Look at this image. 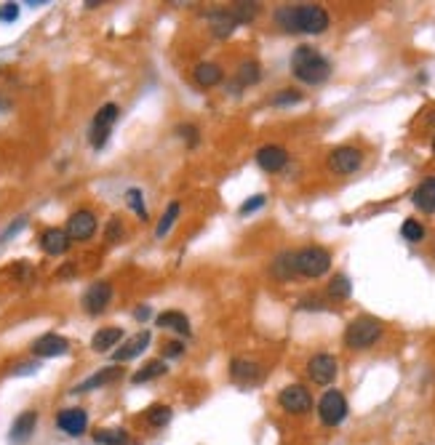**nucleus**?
I'll list each match as a JSON object with an SVG mask.
<instances>
[{
    "mask_svg": "<svg viewBox=\"0 0 435 445\" xmlns=\"http://www.w3.org/2000/svg\"><path fill=\"white\" fill-rule=\"evenodd\" d=\"M278 27L286 32H304V35H320L329 30V14L320 6H283L275 11Z\"/></svg>",
    "mask_w": 435,
    "mask_h": 445,
    "instance_id": "nucleus-1",
    "label": "nucleus"
},
{
    "mask_svg": "<svg viewBox=\"0 0 435 445\" xmlns=\"http://www.w3.org/2000/svg\"><path fill=\"white\" fill-rule=\"evenodd\" d=\"M291 73L297 80L307 83V86H318L323 80H329L331 64L326 56H320L313 45H300L291 54Z\"/></svg>",
    "mask_w": 435,
    "mask_h": 445,
    "instance_id": "nucleus-2",
    "label": "nucleus"
},
{
    "mask_svg": "<svg viewBox=\"0 0 435 445\" xmlns=\"http://www.w3.org/2000/svg\"><path fill=\"white\" fill-rule=\"evenodd\" d=\"M379 336H382V323L376 320V317H369V315H363V317H355L345 331V344L350 349H369V347H374L379 342Z\"/></svg>",
    "mask_w": 435,
    "mask_h": 445,
    "instance_id": "nucleus-3",
    "label": "nucleus"
},
{
    "mask_svg": "<svg viewBox=\"0 0 435 445\" xmlns=\"http://www.w3.org/2000/svg\"><path fill=\"white\" fill-rule=\"evenodd\" d=\"M294 269L304 278H320L331 269V253L318 246H307L294 253Z\"/></svg>",
    "mask_w": 435,
    "mask_h": 445,
    "instance_id": "nucleus-4",
    "label": "nucleus"
},
{
    "mask_svg": "<svg viewBox=\"0 0 435 445\" xmlns=\"http://www.w3.org/2000/svg\"><path fill=\"white\" fill-rule=\"evenodd\" d=\"M318 416H320V421L326 424V427H337V424H342L347 416V400L345 395L339 392V389H329L320 402H318Z\"/></svg>",
    "mask_w": 435,
    "mask_h": 445,
    "instance_id": "nucleus-5",
    "label": "nucleus"
},
{
    "mask_svg": "<svg viewBox=\"0 0 435 445\" xmlns=\"http://www.w3.org/2000/svg\"><path fill=\"white\" fill-rule=\"evenodd\" d=\"M278 402H281L283 411H288V414H294V416L313 411V395H310V389H304L302 384L283 386L281 395H278Z\"/></svg>",
    "mask_w": 435,
    "mask_h": 445,
    "instance_id": "nucleus-6",
    "label": "nucleus"
},
{
    "mask_svg": "<svg viewBox=\"0 0 435 445\" xmlns=\"http://www.w3.org/2000/svg\"><path fill=\"white\" fill-rule=\"evenodd\" d=\"M118 115H120L118 104H105V107L96 112V118L91 123V144L96 149L105 147L107 136H110V128H112V123L118 120Z\"/></svg>",
    "mask_w": 435,
    "mask_h": 445,
    "instance_id": "nucleus-7",
    "label": "nucleus"
},
{
    "mask_svg": "<svg viewBox=\"0 0 435 445\" xmlns=\"http://www.w3.org/2000/svg\"><path fill=\"white\" fill-rule=\"evenodd\" d=\"M363 163V152L355 147H337L329 155V168L339 176H347V174H355Z\"/></svg>",
    "mask_w": 435,
    "mask_h": 445,
    "instance_id": "nucleus-8",
    "label": "nucleus"
},
{
    "mask_svg": "<svg viewBox=\"0 0 435 445\" xmlns=\"http://www.w3.org/2000/svg\"><path fill=\"white\" fill-rule=\"evenodd\" d=\"M337 371H339V368H337V357L326 355V352L313 355L310 363H307V376L313 379V384H320V386L331 384V382L337 379Z\"/></svg>",
    "mask_w": 435,
    "mask_h": 445,
    "instance_id": "nucleus-9",
    "label": "nucleus"
},
{
    "mask_svg": "<svg viewBox=\"0 0 435 445\" xmlns=\"http://www.w3.org/2000/svg\"><path fill=\"white\" fill-rule=\"evenodd\" d=\"M110 299H112V285L107 280L94 282L89 291L83 294V310L89 312V315H99V312L107 310Z\"/></svg>",
    "mask_w": 435,
    "mask_h": 445,
    "instance_id": "nucleus-10",
    "label": "nucleus"
},
{
    "mask_svg": "<svg viewBox=\"0 0 435 445\" xmlns=\"http://www.w3.org/2000/svg\"><path fill=\"white\" fill-rule=\"evenodd\" d=\"M57 427L70 437H80L89 427V414L83 408H64L57 416Z\"/></svg>",
    "mask_w": 435,
    "mask_h": 445,
    "instance_id": "nucleus-11",
    "label": "nucleus"
},
{
    "mask_svg": "<svg viewBox=\"0 0 435 445\" xmlns=\"http://www.w3.org/2000/svg\"><path fill=\"white\" fill-rule=\"evenodd\" d=\"M70 240H89L96 232V216L91 211H75L67 219V229H64Z\"/></svg>",
    "mask_w": 435,
    "mask_h": 445,
    "instance_id": "nucleus-12",
    "label": "nucleus"
},
{
    "mask_svg": "<svg viewBox=\"0 0 435 445\" xmlns=\"http://www.w3.org/2000/svg\"><path fill=\"white\" fill-rule=\"evenodd\" d=\"M70 352V342L59 333H45L32 342V355L35 357H59Z\"/></svg>",
    "mask_w": 435,
    "mask_h": 445,
    "instance_id": "nucleus-13",
    "label": "nucleus"
},
{
    "mask_svg": "<svg viewBox=\"0 0 435 445\" xmlns=\"http://www.w3.org/2000/svg\"><path fill=\"white\" fill-rule=\"evenodd\" d=\"M256 163L267 174H278L288 163V152L283 147H278V144H267V147H262L256 152Z\"/></svg>",
    "mask_w": 435,
    "mask_h": 445,
    "instance_id": "nucleus-14",
    "label": "nucleus"
},
{
    "mask_svg": "<svg viewBox=\"0 0 435 445\" xmlns=\"http://www.w3.org/2000/svg\"><path fill=\"white\" fill-rule=\"evenodd\" d=\"M230 376L238 382V384H256L262 379V365L254 360H246V357H235L233 365H230Z\"/></svg>",
    "mask_w": 435,
    "mask_h": 445,
    "instance_id": "nucleus-15",
    "label": "nucleus"
},
{
    "mask_svg": "<svg viewBox=\"0 0 435 445\" xmlns=\"http://www.w3.org/2000/svg\"><path fill=\"white\" fill-rule=\"evenodd\" d=\"M38 427V414L35 411H24V414H19L14 418V424H11V435H8V440L14 445H24L27 440L32 437V432Z\"/></svg>",
    "mask_w": 435,
    "mask_h": 445,
    "instance_id": "nucleus-16",
    "label": "nucleus"
},
{
    "mask_svg": "<svg viewBox=\"0 0 435 445\" xmlns=\"http://www.w3.org/2000/svg\"><path fill=\"white\" fill-rule=\"evenodd\" d=\"M70 235L59 229V227H51V229H45L43 235H40V248H43L48 256H61V253H67L70 248Z\"/></svg>",
    "mask_w": 435,
    "mask_h": 445,
    "instance_id": "nucleus-17",
    "label": "nucleus"
},
{
    "mask_svg": "<svg viewBox=\"0 0 435 445\" xmlns=\"http://www.w3.org/2000/svg\"><path fill=\"white\" fill-rule=\"evenodd\" d=\"M147 344H150V333H147V331H142V333L131 336L128 342H123V347L115 349L112 360H115V363H128V360H134V357L142 355V352L147 349Z\"/></svg>",
    "mask_w": 435,
    "mask_h": 445,
    "instance_id": "nucleus-18",
    "label": "nucleus"
},
{
    "mask_svg": "<svg viewBox=\"0 0 435 445\" xmlns=\"http://www.w3.org/2000/svg\"><path fill=\"white\" fill-rule=\"evenodd\" d=\"M120 376H123V368H118V365H107V368L96 371L94 376H89L86 382H80V384H78L73 392H91V389H99V386L112 384V382H115V379H120Z\"/></svg>",
    "mask_w": 435,
    "mask_h": 445,
    "instance_id": "nucleus-19",
    "label": "nucleus"
},
{
    "mask_svg": "<svg viewBox=\"0 0 435 445\" xmlns=\"http://www.w3.org/2000/svg\"><path fill=\"white\" fill-rule=\"evenodd\" d=\"M209 24H211V35H214V38H219V40L230 38V35L235 32V27H238L235 16L230 14L227 8H222V11H214V14L209 16Z\"/></svg>",
    "mask_w": 435,
    "mask_h": 445,
    "instance_id": "nucleus-20",
    "label": "nucleus"
},
{
    "mask_svg": "<svg viewBox=\"0 0 435 445\" xmlns=\"http://www.w3.org/2000/svg\"><path fill=\"white\" fill-rule=\"evenodd\" d=\"M193 77H196V83L200 89H211V86H216L225 73H222V67L219 64H214V61H200L196 70H193Z\"/></svg>",
    "mask_w": 435,
    "mask_h": 445,
    "instance_id": "nucleus-21",
    "label": "nucleus"
},
{
    "mask_svg": "<svg viewBox=\"0 0 435 445\" xmlns=\"http://www.w3.org/2000/svg\"><path fill=\"white\" fill-rule=\"evenodd\" d=\"M411 200H414V206L420 208V211H425V213H435V176L425 179L420 187L414 190Z\"/></svg>",
    "mask_w": 435,
    "mask_h": 445,
    "instance_id": "nucleus-22",
    "label": "nucleus"
},
{
    "mask_svg": "<svg viewBox=\"0 0 435 445\" xmlns=\"http://www.w3.org/2000/svg\"><path fill=\"white\" fill-rule=\"evenodd\" d=\"M158 326L165 328V331H177L182 336L190 333V320H187V315H182V312H177V310L161 312V315H158Z\"/></svg>",
    "mask_w": 435,
    "mask_h": 445,
    "instance_id": "nucleus-23",
    "label": "nucleus"
},
{
    "mask_svg": "<svg viewBox=\"0 0 435 445\" xmlns=\"http://www.w3.org/2000/svg\"><path fill=\"white\" fill-rule=\"evenodd\" d=\"M120 339H123V331H120V328H102V331L94 333L91 347H94V352H110Z\"/></svg>",
    "mask_w": 435,
    "mask_h": 445,
    "instance_id": "nucleus-24",
    "label": "nucleus"
},
{
    "mask_svg": "<svg viewBox=\"0 0 435 445\" xmlns=\"http://www.w3.org/2000/svg\"><path fill=\"white\" fill-rule=\"evenodd\" d=\"M165 371H168V368H165L163 357H161V360H150V363H145V368H139V371L131 376V382H134V384H145V382H152V379L163 376Z\"/></svg>",
    "mask_w": 435,
    "mask_h": 445,
    "instance_id": "nucleus-25",
    "label": "nucleus"
},
{
    "mask_svg": "<svg viewBox=\"0 0 435 445\" xmlns=\"http://www.w3.org/2000/svg\"><path fill=\"white\" fill-rule=\"evenodd\" d=\"M272 275H275L278 280H291V278H297V269H294V253L291 251L281 253V256L272 262Z\"/></svg>",
    "mask_w": 435,
    "mask_h": 445,
    "instance_id": "nucleus-26",
    "label": "nucleus"
},
{
    "mask_svg": "<svg viewBox=\"0 0 435 445\" xmlns=\"http://www.w3.org/2000/svg\"><path fill=\"white\" fill-rule=\"evenodd\" d=\"M230 14L235 16V22L240 24H249V22H254L256 14H259V3H235L233 8H230Z\"/></svg>",
    "mask_w": 435,
    "mask_h": 445,
    "instance_id": "nucleus-27",
    "label": "nucleus"
},
{
    "mask_svg": "<svg viewBox=\"0 0 435 445\" xmlns=\"http://www.w3.org/2000/svg\"><path fill=\"white\" fill-rule=\"evenodd\" d=\"M94 443L99 445H128V432L126 430H99L94 435Z\"/></svg>",
    "mask_w": 435,
    "mask_h": 445,
    "instance_id": "nucleus-28",
    "label": "nucleus"
},
{
    "mask_svg": "<svg viewBox=\"0 0 435 445\" xmlns=\"http://www.w3.org/2000/svg\"><path fill=\"white\" fill-rule=\"evenodd\" d=\"M179 211H182L179 203H171V206H168V211L163 213V219H161L158 227H155V235H158V238H165V235H168V229H171L174 222L179 219Z\"/></svg>",
    "mask_w": 435,
    "mask_h": 445,
    "instance_id": "nucleus-29",
    "label": "nucleus"
},
{
    "mask_svg": "<svg viewBox=\"0 0 435 445\" xmlns=\"http://www.w3.org/2000/svg\"><path fill=\"white\" fill-rule=\"evenodd\" d=\"M259 64L256 61H243L238 67V86H254L259 83Z\"/></svg>",
    "mask_w": 435,
    "mask_h": 445,
    "instance_id": "nucleus-30",
    "label": "nucleus"
},
{
    "mask_svg": "<svg viewBox=\"0 0 435 445\" xmlns=\"http://www.w3.org/2000/svg\"><path fill=\"white\" fill-rule=\"evenodd\" d=\"M350 291H353L350 278H347V275H334V280L329 282V296L331 299H347L350 296Z\"/></svg>",
    "mask_w": 435,
    "mask_h": 445,
    "instance_id": "nucleus-31",
    "label": "nucleus"
},
{
    "mask_svg": "<svg viewBox=\"0 0 435 445\" xmlns=\"http://www.w3.org/2000/svg\"><path fill=\"white\" fill-rule=\"evenodd\" d=\"M171 421V408L168 405H152L147 411V424L152 427H165Z\"/></svg>",
    "mask_w": 435,
    "mask_h": 445,
    "instance_id": "nucleus-32",
    "label": "nucleus"
},
{
    "mask_svg": "<svg viewBox=\"0 0 435 445\" xmlns=\"http://www.w3.org/2000/svg\"><path fill=\"white\" fill-rule=\"evenodd\" d=\"M142 197H145V195H142V190H136V187L126 193V203H128L131 211H134L136 216L145 222V219H147V208H145V200H142Z\"/></svg>",
    "mask_w": 435,
    "mask_h": 445,
    "instance_id": "nucleus-33",
    "label": "nucleus"
},
{
    "mask_svg": "<svg viewBox=\"0 0 435 445\" xmlns=\"http://www.w3.org/2000/svg\"><path fill=\"white\" fill-rule=\"evenodd\" d=\"M401 235H404V240H408V243H420V240L425 238V227H422L417 219H406L404 227H401Z\"/></svg>",
    "mask_w": 435,
    "mask_h": 445,
    "instance_id": "nucleus-34",
    "label": "nucleus"
},
{
    "mask_svg": "<svg viewBox=\"0 0 435 445\" xmlns=\"http://www.w3.org/2000/svg\"><path fill=\"white\" fill-rule=\"evenodd\" d=\"M105 240L107 243H120V240H123V224H120V219H110L107 232H105Z\"/></svg>",
    "mask_w": 435,
    "mask_h": 445,
    "instance_id": "nucleus-35",
    "label": "nucleus"
},
{
    "mask_svg": "<svg viewBox=\"0 0 435 445\" xmlns=\"http://www.w3.org/2000/svg\"><path fill=\"white\" fill-rule=\"evenodd\" d=\"M272 102L278 104V107H283V104H297V102H302V93L300 91H294V89H286L283 93H278Z\"/></svg>",
    "mask_w": 435,
    "mask_h": 445,
    "instance_id": "nucleus-36",
    "label": "nucleus"
},
{
    "mask_svg": "<svg viewBox=\"0 0 435 445\" xmlns=\"http://www.w3.org/2000/svg\"><path fill=\"white\" fill-rule=\"evenodd\" d=\"M265 206V195H254L251 200H246L243 206H240V216H249V213H254L259 208Z\"/></svg>",
    "mask_w": 435,
    "mask_h": 445,
    "instance_id": "nucleus-37",
    "label": "nucleus"
},
{
    "mask_svg": "<svg viewBox=\"0 0 435 445\" xmlns=\"http://www.w3.org/2000/svg\"><path fill=\"white\" fill-rule=\"evenodd\" d=\"M19 16V6L16 3H3L0 6V22H16Z\"/></svg>",
    "mask_w": 435,
    "mask_h": 445,
    "instance_id": "nucleus-38",
    "label": "nucleus"
},
{
    "mask_svg": "<svg viewBox=\"0 0 435 445\" xmlns=\"http://www.w3.org/2000/svg\"><path fill=\"white\" fill-rule=\"evenodd\" d=\"M179 136H182V139L187 136L193 147H196V144H198V128H196V126H179Z\"/></svg>",
    "mask_w": 435,
    "mask_h": 445,
    "instance_id": "nucleus-39",
    "label": "nucleus"
},
{
    "mask_svg": "<svg viewBox=\"0 0 435 445\" xmlns=\"http://www.w3.org/2000/svg\"><path fill=\"white\" fill-rule=\"evenodd\" d=\"M182 352H184V344L168 342V344H165V349H163V357H179Z\"/></svg>",
    "mask_w": 435,
    "mask_h": 445,
    "instance_id": "nucleus-40",
    "label": "nucleus"
},
{
    "mask_svg": "<svg viewBox=\"0 0 435 445\" xmlns=\"http://www.w3.org/2000/svg\"><path fill=\"white\" fill-rule=\"evenodd\" d=\"M38 371V363H22L14 368V376H24V373H35Z\"/></svg>",
    "mask_w": 435,
    "mask_h": 445,
    "instance_id": "nucleus-41",
    "label": "nucleus"
},
{
    "mask_svg": "<svg viewBox=\"0 0 435 445\" xmlns=\"http://www.w3.org/2000/svg\"><path fill=\"white\" fill-rule=\"evenodd\" d=\"M24 224H27V219H19V222H16V224H11V227H8L6 232H3V238H0V240H8V238H11V235H16V232H19V229H22Z\"/></svg>",
    "mask_w": 435,
    "mask_h": 445,
    "instance_id": "nucleus-42",
    "label": "nucleus"
},
{
    "mask_svg": "<svg viewBox=\"0 0 435 445\" xmlns=\"http://www.w3.org/2000/svg\"><path fill=\"white\" fill-rule=\"evenodd\" d=\"M134 315H136V320H147V317H150V307H139Z\"/></svg>",
    "mask_w": 435,
    "mask_h": 445,
    "instance_id": "nucleus-43",
    "label": "nucleus"
},
{
    "mask_svg": "<svg viewBox=\"0 0 435 445\" xmlns=\"http://www.w3.org/2000/svg\"><path fill=\"white\" fill-rule=\"evenodd\" d=\"M27 6H30V8H38V6H45V0H30Z\"/></svg>",
    "mask_w": 435,
    "mask_h": 445,
    "instance_id": "nucleus-44",
    "label": "nucleus"
},
{
    "mask_svg": "<svg viewBox=\"0 0 435 445\" xmlns=\"http://www.w3.org/2000/svg\"><path fill=\"white\" fill-rule=\"evenodd\" d=\"M433 152H435V139H433Z\"/></svg>",
    "mask_w": 435,
    "mask_h": 445,
    "instance_id": "nucleus-45",
    "label": "nucleus"
}]
</instances>
